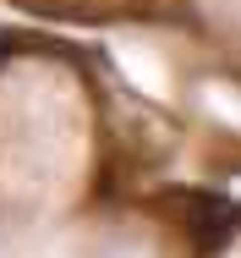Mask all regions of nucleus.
Returning <instances> with one entry per match:
<instances>
[{
    "label": "nucleus",
    "mask_w": 241,
    "mask_h": 258,
    "mask_svg": "<svg viewBox=\"0 0 241 258\" xmlns=\"http://www.w3.org/2000/svg\"><path fill=\"white\" fill-rule=\"evenodd\" d=\"M104 258H148L143 247H115V253H104Z\"/></svg>",
    "instance_id": "nucleus-1"
}]
</instances>
